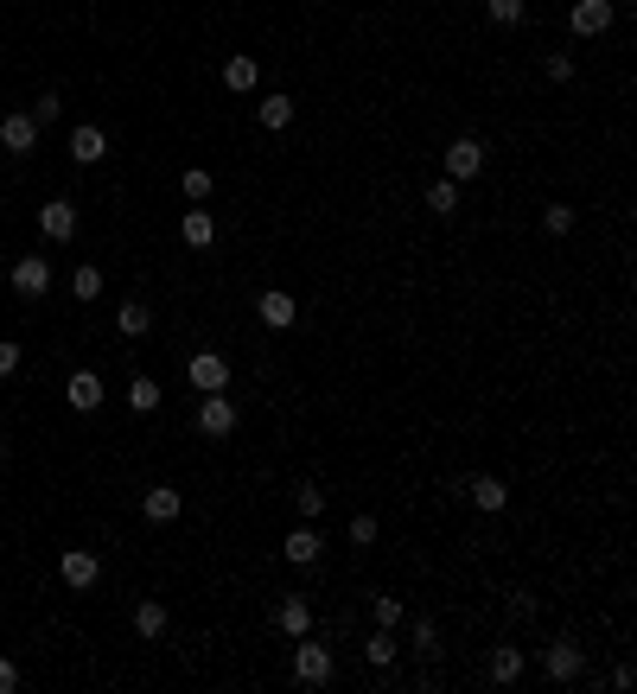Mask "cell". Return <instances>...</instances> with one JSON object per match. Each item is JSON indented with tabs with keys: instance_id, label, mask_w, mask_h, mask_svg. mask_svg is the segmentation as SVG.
Returning a JSON list of instances; mask_svg holds the SVG:
<instances>
[{
	"instance_id": "6da1fadb",
	"label": "cell",
	"mask_w": 637,
	"mask_h": 694,
	"mask_svg": "<svg viewBox=\"0 0 637 694\" xmlns=\"http://www.w3.org/2000/svg\"><path fill=\"white\" fill-rule=\"evenodd\" d=\"M294 682L300 688H325L332 682V650L313 644V637H294Z\"/></svg>"
},
{
	"instance_id": "3957f363",
	"label": "cell",
	"mask_w": 637,
	"mask_h": 694,
	"mask_svg": "<svg viewBox=\"0 0 637 694\" xmlns=\"http://www.w3.org/2000/svg\"><path fill=\"white\" fill-rule=\"evenodd\" d=\"M542 669H548V682H580V675H587V656H580L574 637H555V644L542 650Z\"/></svg>"
},
{
	"instance_id": "277c9868",
	"label": "cell",
	"mask_w": 637,
	"mask_h": 694,
	"mask_svg": "<svg viewBox=\"0 0 637 694\" xmlns=\"http://www.w3.org/2000/svg\"><path fill=\"white\" fill-rule=\"evenodd\" d=\"M185 370H192V389H198V395L230 389V357H223V351H198V357H185Z\"/></svg>"
},
{
	"instance_id": "cb8c5ba5",
	"label": "cell",
	"mask_w": 637,
	"mask_h": 694,
	"mask_svg": "<svg viewBox=\"0 0 637 694\" xmlns=\"http://www.w3.org/2000/svg\"><path fill=\"white\" fill-rule=\"evenodd\" d=\"M427 211H434V217H453V211H459V185H453V179H434V185H427Z\"/></svg>"
},
{
	"instance_id": "ba28073f",
	"label": "cell",
	"mask_w": 637,
	"mask_h": 694,
	"mask_svg": "<svg viewBox=\"0 0 637 694\" xmlns=\"http://www.w3.org/2000/svg\"><path fill=\"white\" fill-rule=\"evenodd\" d=\"M198 427L211 433V440H223V433H236V402H230L223 389H211V395L198 402Z\"/></svg>"
},
{
	"instance_id": "4dcf8cb0",
	"label": "cell",
	"mask_w": 637,
	"mask_h": 694,
	"mask_svg": "<svg viewBox=\"0 0 637 694\" xmlns=\"http://www.w3.org/2000/svg\"><path fill=\"white\" fill-rule=\"evenodd\" d=\"M71 293H77V300H96V293H102V268L83 262V268L71 274Z\"/></svg>"
},
{
	"instance_id": "1f68e13d",
	"label": "cell",
	"mask_w": 637,
	"mask_h": 694,
	"mask_svg": "<svg viewBox=\"0 0 637 694\" xmlns=\"http://www.w3.org/2000/svg\"><path fill=\"white\" fill-rule=\"evenodd\" d=\"M542 230H548V236H567V230H574V204H548V211H542Z\"/></svg>"
},
{
	"instance_id": "d6a6232c",
	"label": "cell",
	"mask_w": 637,
	"mask_h": 694,
	"mask_svg": "<svg viewBox=\"0 0 637 694\" xmlns=\"http://www.w3.org/2000/svg\"><path fill=\"white\" fill-rule=\"evenodd\" d=\"M26 115H32V121H39V128H51V121H58V115H64V96H51V90H45V96H39V102H32V109H26Z\"/></svg>"
},
{
	"instance_id": "7a4b0ae2",
	"label": "cell",
	"mask_w": 637,
	"mask_h": 694,
	"mask_svg": "<svg viewBox=\"0 0 637 694\" xmlns=\"http://www.w3.org/2000/svg\"><path fill=\"white\" fill-rule=\"evenodd\" d=\"M478 172H485V141H478V134H459V141H446V179L466 185V179H478Z\"/></svg>"
},
{
	"instance_id": "603a6c76",
	"label": "cell",
	"mask_w": 637,
	"mask_h": 694,
	"mask_svg": "<svg viewBox=\"0 0 637 694\" xmlns=\"http://www.w3.org/2000/svg\"><path fill=\"white\" fill-rule=\"evenodd\" d=\"M294 510H300V523H313V516H325V491L313 478H300L294 484Z\"/></svg>"
},
{
	"instance_id": "83f0119b",
	"label": "cell",
	"mask_w": 637,
	"mask_h": 694,
	"mask_svg": "<svg viewBox=\"0 0 637 694\" xmlns=\"http://www.w3.org/2000/svg\"><path fill=\"white\" fill-rule=\"evenodd\" d=\"M523 13H529V0H485L491 26H523Z\"/></svg>"
},
{
	"instance_id": "5b68a950",
	"label": "cell",
	"mask_w": 637,
	"mask_h": 694,
	"mask_svg": "<svg viewBox=\"0 0 637 694\" xmlns=\"http://www.w3.org/2000/svg\"><path fill=\"white\" fill-rule=\"evenodd\" d=\"M13 293H20V300H45L51 293V262L45 255H20V262H13Z\"/></svg>"
},
{
	"instance_id": "7402d4cb",
	"label": "cell",
	"mask_w": 637,
	"mask_h": 694,
	"mask_svg": "<svg viewBox=\"0 0 637 694\" xmlns=\"http://www.w3.org/2000/svg\"><path fill=\"white\" fill-rule=\"evenodd\" d=\"M179 192H185V204H204V198L217 192V179H211L204 166H185V172H179Z\"/></svg>"
},
{
	"instance_id": "ffe728a7",
	"label": "cell",
	"mask_w": 637,
	"mask_h": 694,
	"mask_svg": "<svg viewBox=\"0 0 637 694\" xmlns=\"http://www.w3.org/2000/svg\"><path fill=\"white\" fill-rule=\"evenodd\" d=\"M223 83H230V90H236V96H249V90H255V83H262V64H255V58H249V51H236V58H230V64H223Z\"/></svg>"
},
{
	"instance_id": "9a60e30c",
	"label": "cell",
	"mask_w": 637,
	"mask_h": 694,
	"mask_svg": "<svg viewBox=\"0 0 637 694\" xmlns=\"http://www.w3.org/2000/svg\"><path fill=\"white\" fill-rule=\"evenodd\" d=\"M179 510H185V497L172 491V484H153V491L141 497V516H147V523H179Z\"/></svg>"
},
{
	"instance_id": "4316f807",
	"label": "cell",
	"mask_w": 637,
	"mask_h": 694,
	"mask_svg": "<svg viewBox=\"0 0 637 694\" xmlns=\"http://www.w3.org/2000/svg\"><path fill=\"white\" fill-rule=\"evenodd\" d=\"M128 408L134 414H153V408H160V383H153V376H134V383H128Z\"/></svg>"
},
{
	"instance_id": "d6986e66",
	"label": "cell",
	"mask_w": 637,
	"mask_h": 694,
	"mask_svg": "<svg viewBox=\"0 0 637 694\" xmlns=\"http://www.w3.org/2000/svg\"><path fill=\"white\" fill-rule=\"evenodd\" d=\"M64 395H71V408L96 414V408H102V376H96V370H77L71 383H64Z\"/></svg>"
},
{
	"instance_id": "f546056e",
	"label": "cell",
	"mask_w": 637,
	"mask_h": 694,
	"mask_svg": "<svg viewBox=\"0 0 637 694\" xmlns=\"http://www.w3.org/2000/svg\"><path fill=\"white\" fill-rule=\"evenodd\" d=\"M364 663H376V669H389V663H395V637H389V631H376L370 644H364Z\"/></svg>"
},
{
	"instance_id": "30bf717a",
	"label": "cell",
	"mask_w": 637,
	"mask_h": 694,
	"mask_svg": "<svg viewBox=\"0 0 637 694\" xmlns=\"http://www.w3.org/2000/svg\"><path fill=\"white\" fill-rule=\"evenodd\" d=\"M71 160H77V166H102V160H109V134H102L96 121L71 128Z\"/></svg>"
},
{
	"instance_id": "2e32d148",
	"label": "cell",
	"mask_w": 637,
	"mask_h": 694,
	"mask_svg": "<svg viewBox=\"0 0 637 694\" xmlns=\"http://www.w3.org/2000/svg\"><path fill=\"white\" fill-rule=\"evenodd\" d=\"M0 147H7V153H32V147H39V121H32V115H7V121H0Z\"/></svg>"
},
{
	"instance_id": "f35d334b",
	"label": "cell",
	"mask_w": 637,
	"mask_h": 694,
	"mask_svg": "<svg viewBox=\"0 0 637 694\" xmlns=\"http://www.w3.org/2000/svg\"><path fill=\"white\" fill-rule=\"evenodd\" d=\"M20 688V663H7V656H0V694H13Z\"/></svg>"
},
{
	"instance_id": "8fae6325",
	"label": "cell",
	"mask_w": 637,
	"mask_h": 694,
	"mask_svg": "<svg viewBox=\"0 0 637 694\" xmlns=\"http://www.w3.org/2000/svg\"><path fill=\"white\" fill-rule=\"evenodd\" d=\"M567 26H574L580 39H599V32L612 26V0H574V13H567Z\"/></svg>"
},
{
	"instance_id": "9c48e42d",
	"label": "cell",
	"mask_w": 637,
	"mask_h": 694,
	"mask_svg": "<svg viewBox=\"0 0 637 694\" xmlns=\"http://www.w3.org/2000/svg\"><path fill=\"white\" fill-rule=\"evenodd\" d=\"M39 230H45V242H71V236H77V204H71V198L39 204Z\"/></svg>"
},
{
	"instance_id": "4fadbf2b",
	"label": "cell",
	"mask_w": 637,
	"mask_h": 694,
	"mask_svg": "<svg viewBox=\"0 0 637 694\" xmlns=\"http://www.w3.org/2000/svg\"><path fill=\"white\" fill-rule=\"evenodd\" d=\"M281 554H287V561H294V567H319L325 542H319V529H313V523H300V529H294V535H287V542H281Z\"/></svg>"
},
{
	"instance_id": "484cf974",
	"label": "cell",
	"mask_w": 637,
	"mask_h": 694,
	"mask_svg": "<svg viewBox=\"0 0 637 694\" xmlns=\"http://www.w3.org/2000/svg\"><path fill=\"white\" fill-rule=\"evenodd\" d=\"M402 612H408V605L395 599V593H376V599H370V618H376V631H395V624H402Z\"/></svg>"
},
{
	"instance_id": "e0dca14e",
	"label": "cell",
	"mask_w": 637,
	"mask_h": 694,
	"mask_svg": "<svg viewBox=\"0 0 637 694\" xmlns=\"http://www.w3.org/2000/svg\"><path fill=\"white\" fill-rule=\"evenodd\" d=\"M179 236H185V249H211V242H217V223H211V211H204V204H192V211L179 217Z\"/></svg>"
},
{
	"instance_id": "ac0fdd59",
	"label": "cell",
	"mask_w": 637,
	"mask_h": 694,
	"mask_svg": "<svg viewBox=\"0 0 637 694\" xmlns=\"http://www.w3.org/2000/svg\"><path fill=\"white\" fill-rule=\"evenodd\" d=\"M466 491H472V510H485V516H497V510H504V503H510L504 478H491V472H478V478L466 484Z\"/></svg>"
},
{
	"instance_id": "d4e9b609",
	"label": "cell",
	"mask_w": 637,
	"mask_h": 694,
	"mask_svg": "<svg viewBox=\"0 0 637 694\" xmlns=\"http://www.w3.org/2000/svg\"><path fill=\"white\" fill-rule=\"evenodd\" d=\"M134 631H141V637H160V631H166V605H160V599H141V605H134Z\"/></svg>"
},
{
	"instance_id": "44dd1931",
	"label": "cell",
	"mask_w": 637,
	"mask_h": 694,
	"mask_svg": "<svg viewBox=\"0 0 637 694\" xmlns=\"http://www.w3.org/2000/svg\"><path fill=\"white\" fill-rule=\"evenodd\" d=\"M255 115H262V128H268V134L294 128V96H262V109H255Z\"/></svg>"
},
{
	"instance_id": "7c38bea8",
	"label": "cell",
	"mask_w": 637,
	"mask_h": 694,
	"mask_svg": "<svg viewBox=\"0 0 637 694\" xmlns=\"http://www.w3.org/2000/svg\"><path fill=\"white\" fill-rule=\"evenodd\" d=\"M523 669H529V656L516 650V644H497V650L485 656V675H491L497 688H510V682H516V675H523Z\"/></svg>"
},
{
	"instance_id": "74e56055",
	"label": "cell",
	"mask_w": 637,
	"mask_h": 694,
	"mask_svg": "<svg viewBox=\"0 0 637 694\" xmlns=\"http://www.w3.org/2000/svg\"><path fill=\"white\" fill-rule=\"evenodd\" d=\"M510 618H536V593H510Z\"/></svg>"
},
{
	"instance_id": "836d02e7",
	"label": "cell",
	"mask_w": 637,
	"mask_h": 694,
	"mask_svg": "<svg viewBox=\"0 0 637 694\" xmlns=\"http://www.w3.org/2000/svg\"><path fill=\"white\" fill-rule=\"evenodd\" d=\"M542 71H548V83H574V58H567V51H548Z\"/></svg>"
},
{
	"instance_id": "f1b7e54d",
	"label": "cell",
	"mask_w": 637,
	"mask_h": 694,
	"mask_svg": "<svg viewBox=\"0 0 637 694\" xmlns=\"http://www.w3.org/2000/svg\"><path fill=\"white\" fill-rule=\"evenodd\" d=\"M115 325H122V332H128V338H141V332H147V325H153V306H141V300H128L122 312H115Z\"/></svg>"
},
{
	"instance_id": "8992f818",
	"label": "cell",
	"mask_w": 637,
	"mask_h": 694,
	"mask_svg": "<svg viewBox=\"0 0 637 694\" xmlns=\"http://www.w3.org/2000/svg\"><path fill=\"white\" fill-rule=\"evenodd\" d=\"M58 574H64V586H77V593H90V586L102 580V561L90 548H64L58 554Z\"/></svg>"
},
{
	"instance_id": "d590c367",
	"label": "cell",
	"mask_w": 637,
	"mask_h": 694,
	"mask_svg": "<svg viewBox=\"0 0 637 694\" xmlns=\"http://www.w3.org/2000/svg\"><path fill=\"white\" fill-rule=\"evenodd\" d=\"M351 542H357V548L376 542V516H351Z\"/></svg>"
},
{
	"instance_id": "5bb4252c",
	"label": "cell",
	"mask_w": 637,
	"mask_h": 694,
	"mask_svg": "<svg viewBox=\"0 0 637 694\" xmlns=\"http://www.w3.org/2000/svg\"><path fill=\"white\" fill-rule=\"evenodd\" d=\"M274 631H281V637H306V631H313V605H306L300 593L281 599V605H274Z\"/></svg>"
},
{
	"instance_id": "52a82bcc",
	"label": "cell",
	"mask_w": 637,
	"mask_h": 694,
	"mask_svg": "<svg viewBox=\"0 0 637 694\" xmlns=\"http://www.w3.org/2000/svg\"><path fill=\"white\" fill-rule=\"evenodd\" d=\"M255 312H262L268 332H294V319H300V306H294V293H287V287H268L262 300H255Z\"/></svg>"
},
{
	"instance_id": "8d00e7d4",
	"label": "cell",
	"mask_w": 637,
	"mask_h": 694,
	"mask_svg": "<svg viewBox=\"0 0 637 694\" xmlns=\"http://www.w3.org/2000/svg\"><path fill=\"white\" fill-rule=\"evenodd\" d=\"M20 357H26L20 344H13V338H0V376H13V370H20Z\"/></svg>"
},
{
	"instance_id": "e575fe53",
	"label": "cell",
	"mask_w": 637,
	"mask_h": 694,
	"mask_svg": "<svg viewBox=\"0 0 637 694\" xmlns=\"http://www.w3.org/2000/svg\"><path fill=\"white\" fill-rule=\"evenodd\" d=\"M415 650H421V656H440V631H434V618H415Z\"/></svg>"
}]
</instances>
